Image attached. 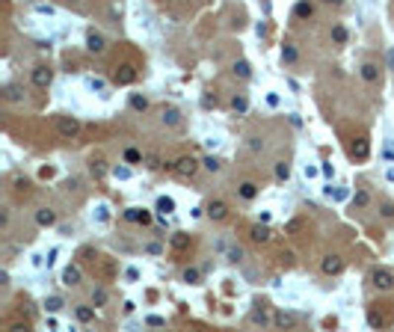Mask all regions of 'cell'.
I'll return each mask as SVG.
<instances>
[{"label": "cell", "mask_w": 394, "mask_h": 332, "mask_svg": "<svg viewBox=\"0 0 394 332\" xmlns=\"http://www.w3.org/2000/svg\"><path fill=\"white\" fill-rule=\"evenodd\" d=\"M157 211H160V214H172V211H175V199L160 196V199H157Z\"/></svg>", "instance_id": "obj_29"}, {"label": "cell", "mask_w": 394, "mask_h": 332, "mask_svg": "<svg viewBox=\"0 0 394 332\" xmlns=\"http://www.w3.org/2000/svg\"><path fill=\"white\" fill-rule=\"evenodd\" d=\"M368 327L371 330H392L394 327V303L392 300H377L368 306Z\"/></svg>", "instance_id": "obj_2"}, {"label": "cell", "mask_w": 394, "mask_h": 332, "mask_svg": "<svg viewBox=\"0 0 394 332\" xmlns=\"http://www.w3.org/2000/svg\"><path fill=\"white\" fill-rule=\"evenodd\" d=\"M83 131V125L77 122V116H59L56 119V134L62 140H77V134Z\"/></svg>", "instance_id": "obj_6"}, {"label": "cell", "mask_w": 394, "mask_h": 332, "mask_svg": "<svg viewBox=\"0 0 394 332\" xmlns=\"http://www.w3.org/2000/svg\"><path fill=\"white\" fill-rule=\"evenodd\" d=\"M193 246H196V240H193L187 232H175V235L169 237V252H172V258H187V255L193 252Z\"/></svg>", "instance_id": "obj_4"}, {"label": "cell", "mask_w": 394, "mask_h": 332, "mask_svg": "<svg viewBox=\"0 0 394 332\" xmlns=\"http://www.w3.org/2000/svg\"><path fill=\"white\" fill-rule=\"evenodd\" d=\"M136 77H139V62L136 59H119L110 68V80L116 86H131V83H136Z\"/></svg>", "instance_id": "obj_3"}, {"label": "cell", "mask_w": 394, "mask_h": 332, "mask_svg": "<svg viewBox=\"0 0 394 332\" xmlns=\"http://www.w3.org/2000/svg\"><path fill=\"white\" fill-rule=\"evenodd\" d=\"M237 196H240L243 202H252V199L258 196V184H255V181H243V184L237 187Z\"/></svg>", "instance_id": "obj_20"}, {"label": "cell", "mask_w": 394, "mask_h": 332, "mask_svg": "<svg viewBox=\"0 0 394 332\" xmlns=\"http://www.w3.org/2000/svg\"><path fill=\"white\" fill-rule=\"evenodd\" d=\"M169 169H172L178 178L187 181V178H193V175L199 172V160H196L193 154H181V157H175V160L169 163Z\"/></svg>", "instance_id": "obj_5"}, {"label": "cell", "mask_w": 394, "mask_h": 332, "mask_svg": "<svg viewBox=\"0 0 394 332\" xmlns=\"http://www.w3.org/2000/svg\"><path fill=\"white\" fill-rule=\"evenodd\" d=\"M276 327L279 330H291L294 327V318L291 315H276Z\"/></svg>", "instance_id": "obj_35"}, {"label": "cell", "mask_w": 394, "mask_h": 332, "mask_svg": "<svg viewBox=\"0 0 394 332\" xmlns=\"http://www.w3.org/2000/svg\"><path fill=\"white\" fill-rule=\"evenodd\" d=\"M12 193H15L18 199L33 196V178H27V175H15V178H12Z\"/></svg>", "instance_id": "obj_11"}, {"label": "cell", "mask_w": 394, "mask_h": 332, "mask_svg": "<svg viewBox=\"0 0 394 332\" xmlns=\"http://www.w3.org/2000/svg\"><path fill=\"white\" fill-rule=\"evenodd\" d=\"M231 110H234V113H246V110H249L246 95H234V98H231Z\"/></svg>", "instance_id": "obj_28"}, {"label": "cell", "mask_w": 394, "mask_h": 332, "mask_svg": "<svg viewBox=\"0 0 394 332\" xmlns=\"http://www.w3.org/2000/svg\"><path fill=\"white\" fill-rule=\"evenodd\" d=\"M24 98V92H21V86H15V83H9L6 86V101H12V104H18Z\"/></svg>", "instance_id": "obj_27"}, {"label": "cell", "mask_w": 394, "mask_h": 332, "mask_svg": "<svg viewBox=\"0 0 394 332\" xmlns=\"http://www.w3.org/2000/svg\"><path fill=\"white\" fill-rule=\"evenodd\" d=\"M36 12H42V15H50V12H53V6H47V3H36Z\"/></svg>", "instance_id": "obj_41"}, {"label": "cell", "mask_w": 394, "mask_h": 332, "mask_svg": "<svg viewBox=\"0 0 394 332\" xmlns=\"http://www.w3.org/2000/svg\"><path fill=\"white\" fill-rule=\"evenodd\" d=\"M80 261L89 267V273L98 279V282H113L116 276H119V264H116V258L113 255H107V252H95V249H80Z\"/></svg>", "instance_id": "obj_1"}, {"label": "cell", "mask_w": 394, "mask_h": 332, "mask_svg": "<svg viewBox=\"0 0 394 332\" xmlns=\"http://www.w3.org/2000/svg\"><path fill=\"white\" fill-rule=\"evenodd\" d=\"M282 59H285V62H297V59H300L297 45H282Z\"/></svg>", "instance_id": "obj_24"}, {"label": "cell", "mask_w": 394, "mask_h": 332, "mask_svg": "<svg viewBox=\"0 0 394 332\" xmlns=\"http://www.w3.org/2000/svg\"><path fill=\"white\" fill-rule=\"evenodd\" d=\"M205 211H208V217H211L214 223H222V220L228 217V202H222V199H211Z\"/></svg>", "instance_id": "obj_12"}, {"label": "cell", "mask_w": 394, "mask_h": 332, "mask_svg": "<svg viewBox=\"0 0 394 332\" xmlns=\"http://www.w3.org/2000/svg\"><path fill=\"white\" fill-rule=\"evenodd\" d=\"M389 65L394 68V50H389Z\"/></svg>", "instance_id": "obj_48"}, {"label": "cell", "mask_w": 394, "mask_h": 332, "mask_svg": "<svg viewBox=\"0 0 394 332\" xmlns=\"http://www.w3.org/2000/svg\"><path fill=\"white\" fill-rule=\"evenodd\" d=\"M44 309H47V312H59V309H62V300H59V297H50V300H44Z\"/></svg>", "instance_id": "obj_37"}, {"label": "cell", "mask_w": 394, "mask_h": 332, "mask_svg": "<svg viewBox=\"0 0 394 332\" xmlns=\"http://www.w3.org/2000/svg\"><path fill=\"white\" fill-rule=\"evenodd\" d=\"M139 160H142V154L136 148H125V163H139Z\"/></svg>", "instance_id": "obj_36"}, {"label": "cell", "mask_w": 394, "mask_h": 332, "mask_svg": "<svg viewBox=\"0 0 394 332\" xmlns=\"http://www.w3.org/2000/svg\"><path fill=\"white\" fill-rule=\"evenodd\" d=\"M163 324H166V321H163V318H157V315H151V318H148V327H163Z\"/></svg>", "instance_id": "obj_43"}, {"label": "cell", "mask_w": 394, "mask_h": 332, "mask_svg": "<svg viewBox=\"0 0 394 332\" xmlns=\"http://www.w3.org/2000/svg\"><path fill=\"white\" fill-rule=\"evenodd\" d=\"M30 83H33L36 89H47V86L53 83V68H47V65H36V68L30 71Z\"/></svg>", "instance_id": "obj_8"}, {"label": "cell", "mask_w": 394, "mask_h": 332, "mask_svg": "<svg viewBox=\"0 0 394 332\" xmlns=\"http://www.w3.org/2000/svg\"><path fill=\"white\" fill-rule=\"evenodd\" d=\"M0 226H3V229L9 226V211H3V214H0Z\"/></svg>", "instance_id": "obj_46"}, {"label": "cell", "mask_w": 394, "mask_h": 332, "mask_svg": "<svg viewBox=\"0 0 394 332\" xmlns=\"http://www.w3.org/2000/svg\"><path fill=\"white\" fill-rule=\"evenodd\" d=\"M116 175H119V178H128V175H131V169H125V166L119 169V166H116Z\"/></svg>", "instance_id": "obj_45"}, {"label": "cell", "mask_w": 394, "mask_h": 332, "mask_svg": "<svg viewBox=\"0 0 394 332\" xmlns=\"http://www.w3.org/2000/svg\"><path fill=\"white\" fill-rule=\"evenodd\" d=\"M383 217H386V220H394V205L392 202H383Z\"/></svg>", "instance_id": "obj_39"}, {"label": "cell", "mask_w": 394, "mask_h": 332, "mask_svg": "<svg viewBox=\"0 0 394 332\" xmlns=\"http://www.w3.org/2000/svg\"><path fill=\"white\" fill-rule=\"evenodd\" d=\"M371 285L377 291H392L394 288V270L392 267H374L371 270Z\"/></svg>", "instance_id": "obj_7"}, {"label": "cell", "mask_w": 394, "mask_h": 332, "mask_svg": "<svg viewBox=\"0 0 394 332\" xmlns=\"http://www.w3.org/2000/svg\"><path fill=\"white\" fill-rule=\"evenodd\" d=\"M65 6H74V9H80V0H62Z\"/></svg>", "instance_id": "obj_47"}, {"label": "cell", "mask_w": 394, "mask_h": 332, "mask_svg": "<svg viewBox=\"0 0 394 332\" xmlns=\"http://www.w3.org/2000/svg\"><path fill=\"white\" fill-rule=\"evenodd\" d=\"M92 306H95V309H101V306H107V291H104V288H98V291H92Z\"/></svg>", "instance_id": "obj_32"}, {"label": "cell", "mask_w": 394, "mask_h": 332, "mask_svg": "<svg viewBox=\"0 0 394 332\" xmlns=\"http://www.w3.org/2000/svg\"><path fill=\"white\" fill-rule=\"evenodd\" d=\"M86 50H89V53H104V50H107V39H104L101 33H89V36H86Z\"/></svg>", "instance_id": "obj_14"}, {"label": "cell", "mask_w": 394, "mask_h": 332, "mask_svg": "<svg viewBox=\"0 0 394 332\" xmlns=\"http://www.w3.org/2000/svg\"><path fill=\"white\" fill-rule=\"evenodd\" d=\"M249 240H252V243H258V246H264V243H270V240H273V232H270L267 226L255 223V226H249Z\"/></svg>", "instance_id": "obj_13"}, {"label": "cell", "mask_w": 394, "mask_h": 332, "mask_svg": "<svg viewBox=\"0 0 394 332\" xmlns=\"http://www.w3.org/2000/svg\"><path fill=\"white\" fill-rule=\"evenodd\" d=\"M80 276H83V270H80V264H68V267L62 270V282H65L68 288H74V285H80Z\"/></svg>", "instance_id": "obj_18"}, {"label": "cell", "mask_w": 394, "mask_h": 332, "mask_svg": "<svg viewBox=\"0 0 394 332\" xmlns=\"http://www.w3.org/2000/svg\"><path fill=\"white\" fill-rule=\"evenodd\" d=\"M125 220L139 223V226H148V223H151V214H148L145 208H128V211H125Z\"/></svg>", "instance_id": "obj_17"}, {"label": "cell", "mask_w": 394, "mask_h": 332, "mask_svg": "<svg viewBox=\"0 0 394 332\" xmlns=\"http://www.w3.org/2000/svg\"><path fill=\"white\" fill-rule=\"evenodd\" d=\"M89 172H92V175L101 181V178L107 175V160H104L101 154H98V157H92V160H89Z\"/></svg>", "instance_id": "obj_22"}, {"label": "cell", "mask_w": 394, "mask_h": 332, "mask_svg": "<svg viewBox=\"0 0 394 332\" xmlns=\"http://www.w3.org/2000/svg\"><path fill=\"white\" fill-rule=\"evenodd\" d=\"M329 3H335V6H338V3H341V0H329Z\"/></svg>", "instance_id": "obj_49"}, {"label": "cell", "mask_w": 394, "mask_h": 332, "mask_svg": "<svg viewBox=\"0 0 394 332\" xmlns=\"http://www.w3.org/2000/svg\"><path fill=\"white\" fill-rule=\"evenodd\" d=\"M205 166H208L211 172H217V169H219V160H217V157H205Z\"/></svg>", "instance_id": "obj_40"}, {"label": "cell", "mask_w": 394, "mask_h": 332, "mask_svg": "<svg viewBox=\"0 0 394 332\" xmlns=\"http://www.w3.org/2000/svg\"><path fill=\"white\" fill-rule=\"evenodd\" d=\"M74 315H77V321H80V324H89V321L95 318V309H89V306H77V309H74Z\"/></svg>", "instance_id": "obj_26"}, {"label": "cell", "mask_w": 394, "mask_h": 332, "mask_svg": "<svg viewBox=\"0 0 394 332\" xmlns=\"http://www.w3.org/2000/svg\"><path fill=\"white\" fill-rule=\"evenodd\" d=\"M231 71H234V77H240V80H249V77H252V68H249L246 59H237V62L231 65Z\"/></svg>", "instance_id": "obj_23"}, {"label": "cell", "mask_w": 394, "mask_h": 332, "mask_svg": "<svg viewBox=\"0 0 394 332\" xmlns=\"http://www.w3.org/2000/svg\"><path fill=\"white\" fill-rule=\"evenodd\" d=\"M350 154H353V160H368V157H371V140H368L365 134L353 137V142H350Z\"/></svg>", "instance_id": "obj_9"}, {"label": "cell", "mask_w": 394, "mask_h": 332, "mask_svg": "<svg viewBox=\"0 0 394 332\" xmlns=\"http://www.w3.org/2000/svg\"><path fill=\"white\" fill-rule=\"evenodd\" d=\"M371 205V193L368 190H356V196H353V208H368Z\"/></svg>", "instance_id": "obj_25"}, {"label": "cell", "mask_w": 394, "mask_h": 332, "mask_svg": "<svg viewBox=\"0 0 394 332\" xmlns=\"http://www.w3.org/2000/svg\"><path fill=\"white\" fill-rule=\"evenodd\" d=\"M264 321H267L264 312H252V324H264Z\"/></svg>", "instance_id": "obj_42"}, {"label": "cell", "mask_w": 394, "mask_h": 332, "mask_svg": "<svg viewBox=\"0 0 394 332\" xmlns=\"http://www.w3.org/2000/svg\"><path fill=\"white\" fill-rule=\"evenodd\" d=\"M288 175H291V166H288L285 160L276 163V178H279V181H288Z\"/></svg>", "instance_id": "obj_34"}, {"label": "cell", "mask_w": 394, "mask_h": 332, "mask_svg": "<svg viewBox=\"0 0 394 332\" xmlns=\"http://www.w3.org/2000/svg\"><path fill=\"white\" fill-rule=\"evenodd\" d=\"M332 42H335V45H344V42H347V27L335 24V27H332Z\"/></svg>", "instance_id": "obj_30"}, {"label": "cell", "mask_w": 394, "mask_h": 332, "mask_svg": "<svg viewBox=\"0 0 394 332\" xmlns=\"http://www.w3.org/2000/svg\"><path fill=\"white\" fill-rule=\"evenodd\" d=\"M131 110H136V113H145V110H148V101H145L142 95H131Z\"/></svg>", "instance_id": "obj_31"}, {"label": "cell", "mask_w": 394, "mask_h": 332, "mask_svg": "<svg viewBox=\"0 0 394 332\" xmlns=\"http://www.w3.org/2000/svg\"><path fill=\"white\" fill-rule=\"evenodd\" d=\"M36 223H39L42 229L53 226V223H56V211H53V208H42V211H36Z\"/></svg>", "instance_id": "obj_21"}, {"label": "cell", "mask_w": 394, "mask_h": 332, "mask_svg": "<svg viewBox=\"0 0 394 332\" xmlns=\"http://www.w3.org/2000/svg\"><path fill=\"white\" fill-rule=\"evenodd\" d=\"M199 279H202V273H199L196 267H187V270H184V282H190V285H199Z\"/></svg>", "instance_id": "obj_33"}, {"label": "cell", "mask_w": 394, "mask_h": 332, "mask_svg": "<svg viewBox=\"0 0 394 332\" xmlns=\"http://www.w3.org/2000/svg\"><path fill=\"white\" fill-rule=\"evenodd\" d=\"M311 15H314L311 0H300V3L294 6V18H297V21H306V18H311Z\"/></svg>", "instance_id": "obj_19"}, {"label": "cell", "mask_w": 394, "mask_h": 332, "mask_svg": "<svg viewBox=\"0 0 394 332\" xmlns=\"http://www.w3.org/2000/svg\"><path fill=\"white\" fill-rule=\"evenodd\" d=\"M160 122H163L166 128H178V125H181V110H178V107H163Z\"/></svg>", "instance_id": "obj_16"}, {"label": "cell", "mask_w": 394, "mask_h": 332, "mask_svg": "<svg viewBox=\"0 0 394 332\" xmlns=\"http://www.w3.org/2000/svg\"><path fill=\"white\" fill-rule=\"evenodd\" d=\"M240 258H243V252H240V249H231V252H228V261H240Z\"/></svg>", "instance_id": "obj_44"}, {"label": "cell", "mask_w": 394, "mask_h": 332, "mask_svg": "<svg viewBox=\"0 0 394 332\" xmlns=\"http://www.w3.org/2000/svg\"><path fill=\"white\" fill-rule=\"evenodd\" d=\"M320 270H323V276H338V273L344 270V258H341V255H335V252H329V255H323Z\"/></svg>", "instance_id": "obj_10"}, {"label": "cell", "mask_w": 394, "mask_h": 332, "mask_svg": "<svg viewBox=\"0 0 394 332\" xmlns=\"http://www.w3.org/2000/svg\"><path fill=\"white\" fill-rule=\"evenodd\" d=\"M359 74H362L365 83H380V77H383V71H380L377 62H365V65L359 68Z\"/></svg>", "instance_id": "obj_15"}, {"label": "cell", "mask_w": 394, "mask_h": 332, "mask_svg": "<svg viewBox=\"0 0 394 332\" xmlns=\"http://www.w3.org/2000/svg\"><path fill=\"white\" fill-rule=\"evenodd\" d=\"M279 264L282 267H294V252H279Z\"/></svg>", "instance_id": "obj_38"}]
</instances>
